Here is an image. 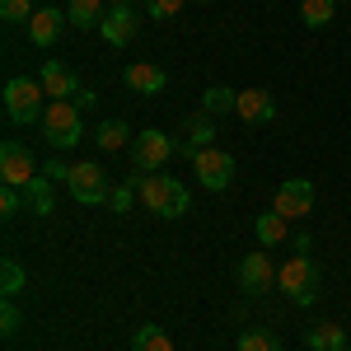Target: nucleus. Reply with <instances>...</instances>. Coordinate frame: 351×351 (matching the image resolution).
Listing matches in <instances>:
<instances>
[{
  "label": "nucleus",
  "instance_id": "1",
  "mask_svg": "<svg viewBox=\"0 0 351 351\" xmlns=\"http://www.w3.org/2000/svg\"><path fill=\"white\" fill-rule=\"evenodd\" d=\"M47 112V89L43 80H28V75H14L5 84V117L14 127H28V122H43Z\"/></svg>",
  "mask_w": 351,
  "mask_h": 351
},
{
  "label": "nucleus",
  "instance_id": "2",
  "mask_svg": "<svg viewBox=\"0 0 351 351\" xmlns=\"http://www.w3.org/2000/svg\"><path fill=\"white\" fill-rule=\"evenodd\" d=\"M80 136H84V117L75 108V99H52L43 112V141L52 150H71V145H80Z\"/></svg>",
  "mask_w": 351,
  "mask_h": 351
},
{
  "label": "nucleus",
  "instance_id": "3",
  "mask_svg": "<svg viewBox=\"0 0 351 351\" xmlns=\"http://www.w3.org/2000/svg\"><path fill=\"white\" fill-rule=\"evenodd\" d=\"M276 286L295 300V304H314L319 291H324V271H319V263H314L309 253H295L286 267L276 271Z\"/></svg>",
  "mask_w": 351,
  "mask_h": 351
},
{
  "label": "nucleus",
  "instance_id": "4",
  "mask_svg": "<svg viewBox=\"0 0 351 351\" xmlns=\"http://www.w3.org/2000/svg\"><path fill=\"white\" fill-rule=\"evenodd\" d=\"M66 192L75 197V202H84V206H99V202H108L112 197V183H108V173L99 169V164H71L66 169Z\"/></svg>",
  "mask_w": 351,
  "mask_h": 351
},
{
  "label": "nucleus",
  "instance_id": "5",
  "mask_svg": "<svg viewBox=\"0 0 351 351\" xmlns=\"http://www.w3.org/2000/svg\"><path fill=\"white\" fill-rule=\"evenodd\" d=\"M127 150H132V169H136V173H160L164 164H169V155L178 150V141H169L164 132L145 127V132L136 136V141L127 145Z\"/></svg>",
  "mask_w": 351,
  "mask_h": 351
},
{
  "label": "nucleus",
  "instance_id": "6",
  "mask_svg": "<svg viewBox=\"0 0 351 351\" xmlns=\"http://www.w3.org/2000/svg\"><path fill=\"white\" fill-rule=\"evenodd\" d=\"M0 183L5 188H33L38 183V160L24 141H5L0 145Z\"/></svg>",
  "mask_w": 351,
  "mask_h": 351
},
{
  "label": "nucleus",
  "instance_id": "7",
  "mask_svg": "<svg viewBox=\"0 0 351 351\" xmlns=\"http://www.w3.org/2000/svg\"><path fill=\"white\" fill-rule=\"evenodd\" d=\"M192 169H197V183L211 188V192H225L234 183V160H230L225 150H216V145L197 150V155H192Z\"/></svg>",
  "mask_w": 351,
  "mask_h": 351
},
{
  "label": "nucleus",
  "instance_id": "8",
  "mask_svg": "<svg viewBox=\"0 0 351 351\" xmlns=\"http://www.w3.org/2000/svg\"><path fill=\"white\" fill-rule=\"evenodd\" d=\"M271 211L286 220H300L314 211V183L309 178H286L281 188H276V202H271Z\"/></svg>",
  "mask_w": 351,
  "mask_h": 351
},
{
  "label": "nucleus",
  "instance_id": "9",
  "mask_svg": "<svg viewBox=\"0 0 351 351\" xmlns=\"http://www.w3.org/2000/svg\"><path fill=\"white\" fill-rule=\"evenodd\" d=\"M239 286L248 295H267L271 286H276V267H271L267 253H248L239 263Z\"/></svg>",
  "mask_w": 351,
  "mask_h": 351
},
{
  "label": "nucleus",
  "instance_id": "10",
  "mask_svg": "<svg viewBox=\"0 0 351 351\" xmlns=\"http://www.w3.org/2000/svg\"><path fill=\"white\" fill-rule=\"evenodd\" d=\"M99 33H104L108 47H127L136 33H141V19L132 14V5H112L108 14H104V24H99Z\"/></svg>",
  "mask_w": 351,
  "mask_h": 351
},
{
  "label": "nucleus",
  "instance_id": "11",
  "mask_svg": "<svg viewBox=\"0 0 351 351\" xmlns=\"http://www.w3.org/2000/svg\"><path fill=\"white\" fill-rule=\"evenodd\" d=\"M66 24H71V19H66V10H56V5H43V10L28 19V43H33V47H52L56 38H61V28H66Z\"/></svg>",
  "mask_w": 351,
  "mask_h": 351
},
{
  "label": "nucleus",
  "instance_id": "12",
  "mask_svg": "<svg viewBox=\"0 0 351 351\" xmlns=\"http://www.w3.org/2000/svg\"><path fill=\"white\" fill-rule=\"evenodd\" d=\"M38 80L47 89V99H75V94H80V80H75V71H71L66 61H43Z\"/></svg>",
  "mask_w": 351,
  "mask_h": 351
},
{
  "label": "nucleus",
  "instance_id": "13",
  "mask_svg": "<svg viewBox=\"0 0 351 351\" xmlns=\"http://www.w3.org/2000/svg\"><path fill=\"white\" fill-rule=\"evenodd\" d=\"M122 80H127L132 94H164L169 75H164V66H155V61H132V66L122 71Z\"/></svg>",
  "mask_w": 351,
  "mask_h": 351
},
{
  "label": "nucleus",
  "instance_id": "14",
  "mask_svg": "<svg viewBox=\"0 0 351 351\" xmlns=\"http://www.w3.org/2000/svg\"><path fill=\"white\" fill-rule=\"evenodd\" d=\"M132 183H136V192H141V206H145L150 216H160L164 202H169V188H173V178H169V173H145V178H141V173H136Z\"/></svg>",
  "mask_w": 351,
  "mask_h": 351
},
{
  "label": "nucleus",
  "instance_id": "15",
  "mask_svg": "<svg viewBox=\"0 0 351 351\" xmlns=\"http://www.w3.org/2000/svg\"><path fill=\"white\" fill-rule=\"evenodd\" d=\"M239 117L248 127H263V122L276 117V99H271L267 89H243L239 94Z\"/></svg>",
  "mask_w": 351,
  "mask_h": 351
},
{
  "label": "nucleus",
  "instance_id": "16",
  "mask_svg": "<svg viewBox=\"0 0 351 351\" xmlns=\"http://www.w3.org/2000/svg\"><path fill=\"white\" fill-rule=\"evenodd\" d=\"M211 141H216V122H211V112H197V117H188V127H183V141H178V150L197 155V150H206Z\"/></svg>",
  "mask_w": 351,
  "mask_h": 351
},
{
  "label": "nucleus",
  "instance_id": "17",
  "mask_svg": "<svg viewBox=\"0 0 351 351\" xmlns=\"http://www.w3.org/2000/svg\"><path fill=\"white\" fill-rule=\"evenodd\" d=\"M304 347L309 351H347V328H337V324H314L309 332H304Z\"/></svg>",
  "mask_w": 351,
  "mask_h": 351
},
{
  "label": "nucleus",
  "instance_id": "18",
  "mask_svg": "<svg viewBox=\"0 0 351 351\" xmlns=\"http://www.w3.org/2000/svg\"><path fill=\"white\" fill-rule=\"evenodd\" d=\"M253 234H258L263 248H276V243H286V234H291V220L276 216V211H267V216L253 220Z\"/></svg>",
  "mask_w": 351,
  "mask_h": 351
},
{
  "label": "nucleus",
  "instance_id": "19",
  "mask_svg": "<svg viewBox=\"0 0 351 351\" xmlns=\"http://www.w3.org/2000/svg\"><path fill=\"white\" fill-rule=\"evenodd\" d=\"M71 28H99L104 24V0H66Z\"/></svg>",
  "mask_w": 351,
  "mask_h": 351
},
{
  "label": "nucleus",
  "instance_id": "20",
  "mask_svg": "<svg viewBox=\"0 0 351 351\" xmlns=\"http://www.w3.org/2000/svg\"><path fill=\"white\" fill-rule=\"evenodd\" d=\"M202 112H211V117L239 112V94H234V89H225V84H211V89L202 94Z\"/></svg>",
  "mask_w": 351,
  "mask_h": 351
},
{
  "label": "nucleus",
  "instance_id": "21",
  "mask_svg": "<svg viewBox=\"0 0 351 351\" xmlns=\"http://www.w3.org/2000/svg\"><path fill=\"white\" fill-rule=\"evenodd\" d=\"M94 141H99L104 150H122V145H132L136 136H132V127H127L122 117H108V122H99V132H94Z\"/></svg>",
  "mask_w": 351,
  "mask_h": 351
},
{
  "label": "nucleus",
  "instance_id": "22",
  "mask_svg": "<svg viewBox=\"0 0 351 351\" xmlns=\"http://www.w3.org/2000/svg\"><path fill=\"white\" fill-rule=\"evenodd\" d=\"M332 14H337V0H304V5H300V19L309 28H328Z\"/></svg>",
  "mask_w": 351,
  "mask_h": 351
},
{
  "label": "nucleus",
  "instance_id": "23",
  "mask_svg": "<svg viewBox=\"0 0 351 351\" xmlns=\"http://www.w3.org/2000/svg\"><path fill=\"white\" fill-rule=\"evenodd\" d=\"M132 351H173V342H169V332H164V328L145 324V328L132 337Z\"/></svg>",
  "mask_w": 351,
  "mask_h": 351
},
{
  "label": "nucleus",
  "instance_id": "24",
  "mask_svg": "<svg viewBox=\"0 0 351 351\" xmlns=\"http://www.w3.org/2000/svg\"><path fill=\"white\" fill-rule=\"evenodd\" d=\"M188 188H183V183H178V178H173V188H169V202H164V211H160V220H178L183 216V211H188Z\"/></svg>",
  "mask_w": 351,
  "mask_h": 351
},
{
  "label": "nucleus",
  "instance_id": "25",
  "mask_svg": "<svg viewBox=\"0 0 351 351\" xmlns=\"http://www.w3.org/2000/svg\"><path fill=\"white\" fill-rule=\"evenodd\" d=\"M38 10H33V0H0V19L5 24H28Z\"/></svg>",
  "mask_w": 351,
  "mask_h": 351
},
{
  "label": "nucleus",
  "instance_id": "26",
  "mask_svg": "<svg viewBox=\"0 0 351 351\" xmlns=\"http://www.w3.org/2000/svg\"><path fill=\"white\" fill-rule=\"evenodd\" d=\"M239 351H281V342H276L271 332H258V328H253V332L239 337Z\"/></svg>",
  "mask_w": 351,
  "mask_h": 351
},
{
  "label": "nucleus",
  "instance_id": "27",
  "mask_svg": "<svg viewBox=\"0 0 351 351\" xmlns=\"http://www.w3.org/2000/svg\"><path fill=\"white\" fill-rule=\"evenodd\" d=\"M19 291H24V271H19L14 258H5V300H14Z\"/></svg>",
  "mask_w": 351,
  "mask_h": 351
},
{
  "label": "nucleus",
  "instance_id": "28",
  "mask_svg": "<svg viewBox=\"0 0 351 351\" xmlns=\"http://www.w3.org/2000/svg\"><path fill=\"white\" fill-rule=\"evenodd\" d=\"M188 0H145V10H150V19H173L178 10H183Z\"/></svg>",
  "mask_w": 351,
  "mask_h": 351
},
{
  "label": "nucleus",
  "instance_id": "29",
  "mask_svg": "<svg viewBox=\"0 0 351 351\" xmlns=\"http://www.w3.org/2000/svg\"><path fill=\"white\" fill-rule=\"evenodd\" d=\"M14 328H19V309H14V300H5V309H0V332L10 337Z\"/></svg>",
  "mask_w": 351,
  "mask_h": 351
},
{
  "label": "nucleus",
  "instance_id": "30",
  "mask_svg": "<svg viewBox=\"0 0 351 351\" xmlns=\"http://www.w3.org/2000/svg\"><path fill=\"white\" fill-rule=\"evenodd\" d=\"M132 188H136V183H132ZM132 188H112L108 206H112V211H117V216H122V211H132Z\"/></svg>",
  "mask_w": 351,
  "mask_h": 351
},
{
  "label": "nucleus",
  "instance_id": "31",
  "mask_svg": "<svg viewBox=\"0 0 351 351\" xmlns=\"http://www.w3.org/2000/svg\"><path fill=\"white\" fill-rule=\"evenodd\" d=\"M19 206H24V202H19V188H5V192H0V211H5V216H14Z\"/></svg>",
  "mask_w": 351,
  "mask_h": 351
},
{
  "label": "nucleus",
  "instance_id": "32",
  "mask_svg": "<svg viewBox=\"0 0 351 351\" xmlns=\"http://www.w3.org/2000/svg\"><path fill=\"white\" fill-rule=\"evenodd\" d=\"M75 108H80V112L94 108V94H89V89H80V94H75Z\"/></svg>",
  "mask_w": 351,
  "mask_h": 351
},
{
  "label": "nucleus",
  "instance_id": "33",
  "mask_svg": "<svg viewBox=\"0 0 351 351\" xmlns=\"http://www.w3.org/2000/svg\"><path fill=\"white\" fill-rule=\"evenodd\" d=\"M112 5H132V0H112Z\"/></svg>",
  "mask_w": 351,
  "mask_h": 351
},
{
  "label": "nucleus",
  "instance_id": "34",
  "mask_svg": "<svg viewBox=\"0 0 351 351\" xmlns=\"http://www.w3.org/2000/svg\"><path fill=\"white\" fill-rule=\"evenodd\" d=\"M337 5H342V0H337Z\"/></svg>",
  "mask_w": 351,
  "mask_h": 351
},
{
  "label": "nucleus",
  "instance_id": "35",
  "mask_svg": "<svg viewBox=\"0 0 351 351\" xmlns=\"http://www.w3.org/2000/svg\"><path fill=\"white\" fill-rule=\"evenodd\" d=\"M347 351H351V347H347Z\"/></svg>",
  "mask_w": 351,
  "mask_h": 351
}]
</instances>
